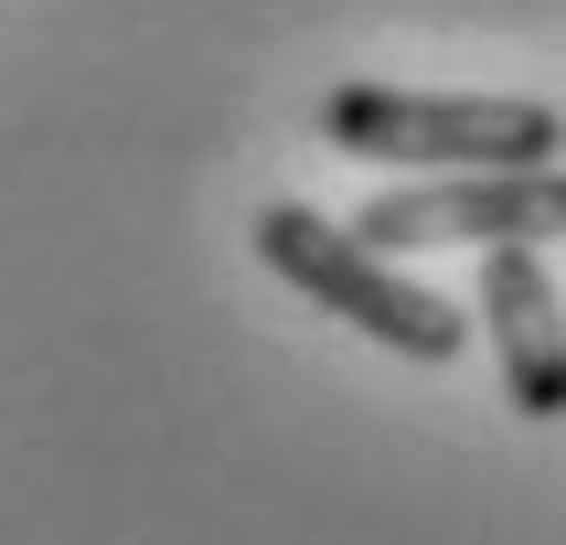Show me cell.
Instances as JSON below:
<instances>
[{"label":"cell","mask_w":566,"mask_h":545,"mask_svg":"<svg viewBox=\"0 0 566 545\" xmlns=\"http://www.w3.org/2000/svg\"><path fill=\"white\" fill-rule=\"evenodd\" d=\"M321 139L396 171H524L566 160V118L545 96H428V86H332Z\"/></svg>","instance_id":"obj_1"},{"label":"cell","mask_w":566,"mask_h":545,"mask_svg":"<svg viewBox=\"0 0 566 545\" xmlns=\"http://www.w3.org/2000/svg\"><path fill=\"white\" fill-rule=\"evenodd\" d=\"M353 235L385 256L407 247H556L566 235V160H524V171H417V182L375 192Z\"/></svg>","instance_id":"obj_3"},{"label":"cell","mask_w":566,"mask_h":545,"mask_svg":"<svg viewBox=\"0 0 566 545\" xmlns=\"http://www.w3.org/2000/svg\"><path fill=\"white\" fill-rule=\"evenodd\" d=\"M256 256H268L289 289H311L321 311H343L353 332H375L385 353H407V364H449V353L471 343V311H460V300L417 289L385 247H364L353 224L311 214V203H268V214H256Z\"/></svg>","instance_id":"obj_2"},{"label":"cell","mask_w":566,"mask_h":545,"mask_svg":"<svg viewBox=\"0 0 566 545\" xmlns=\"http://www.w3.org/2000/svg\"><path fill=\"white\" fill-rule=\"evenodd\" d=\"M481 321H492V364L524 417H566V311L545 279V247H481Z\"/></svg>","instance_id":"obj_4"}]
</instances>
